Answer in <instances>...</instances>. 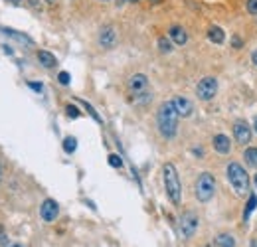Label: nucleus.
<instances>
[{"mask_svg":"<svg viewBox=\"0 0 257 247\" xmlns=\"http://www.w3.org/2000/svg\"><path fill=\"white\" fill-rule=\"evenodd\" d=\"M196 93H198V97L202 99V101L214 99V95L218 93V81H216V77H204V79H200V83L196 87Z\"/></svg>","mask_w":257,"mask_h":247,"instance_id":"nucleus-6","label":"nucleus"},{"mask_svg":"<svg viewBox=\"0 0 257 247\" xmlns=\"http://www.w3.org/2000/svg\"><path fill=\"white\" fill-rule=\"evenodd\" d=\"M232 44H234L236 48H241V40H240L238 36H234V38H232Z\"/></svg>","mask_w":257,"mask_h":247,"instance_id":"nucleus-26","label":"nucleus"},{"mask_svg":"<svg viewBox=\"0 0 257 247\" xmlns=\"http://www.w3.org/2000/svg\"><path fill=\"white\" fill-rule=\"evenodd\" d=\"M214 148L220 154H227L230 148H232V142H230V139H227L225 135H216L214 137Z\"/></svg>","mask_w":257,"mask_h":247,"instance_id":"nucleus-12","label":"nucleus"},{"mask_svg":"<svg viewBox=\"0 0 257 247\" xmlns=\"http://www.w3.org/2000/svg\"><path fill=\"white\" fill-rule=\"evenodd\" d=\"M168 34H170V38L174 40V44H178V46H184L188 42V34L184 32V28H180V26H172Z\"/></svg>","mask_w":257,"mask_h":247,"instance_id":"nucleus-13","label":"nucleus"},{"mask_svg":"<svg viewBox=\"0 0 257 247\" xmlns=\"http://www.w3.org/2000/svg\"><path fill=\"white\" fill-rule=\"evenodd\" d=\"M247 12L257 16V0H247Z\"/></svg>","mask_w":257,"mask_h":247,"instance_id":"nucleus-22","label":"nucleus"},{"mask_svg":"<svg viewBox=\"0 0 257 247\" xmlns=\"http://www.w3.org/2000/svg\"><path fill=\"white\" fill-rule=\"evenodd\" d=\"M251 61H253V64L257 66V52H253V55H251Z\"/></svg>","mask_w":257,"mask_h":247,"instance_id":"nucleus-27","label":"nucleus"},{"mask_svg":"<svg viewBox=\"0 0 257 247\" xmlns=\"http://www.w3.org/2000/svg\"><path fill=\"white\" fill-rule=\"evenodd\" d=\"M147 87H149V79H147V75H142V73H137V75H133L129 79V89H131V93H135L137 97L145 95Z\"/></svg>","mask_w":257,"mask_h":247,"instance_id":"nucleus-8","label":"nucleus"},{"mask_svg":"<svg viewBox=\"0 0 257 247\" xmlns=\"http://www.w3.org/2000/svg\"><path fill=\"white\" fill-rule=\"evenodd\" d=\"M251 247H257V239H253V241H251Z\"/></svg>","mask_w":257,"mask_h":247,"instance_id":"nucleus-29","label":"nucleus"},{"mask_svg":"<svg viewBox=\"0 0 257 247\" xmlns=\"http://www.w3.org/2000/svg\"><path fill=\"white\" fill-rule=\"evenodd\" d=\"M172 103H174V107H176V111H178V115L180 117H190L192 115V111H194V107H192V103L186 99V97H174L172 99Z\"/></svg>","mask_w":257,"mask_h":247,"instance_id":"nucleus-11","label":"nucleus"},{"mask_svg":"<svg viewBox=\"0 0 257 247\" xmlns=\"http://www.w3.org/2000/svg\"><path fill=\"white\" fill-rule=\"evenodd\" d=\"M0 180H2V166H0Z\"/></svg>","mask_w":257,"mask_h":247,"instance_id":"nucleus-31","label":"nucleus"},{"mask_svg":"<svg viewBox=\"0 0 257 247\" xmlns=\"http://www.w3.org/2000/svg\"><path fill=\"white\" fill-rule=\"evenodd\" d=\"M234 137H236V141L240 144H247L251 141V129H249L247 123H243V121L236 123V125H234Z\"/></svg>","mask_w":257,"mask_h":247,"instance_id":"nucleus-10","label":"nucleus"},{"mask_svg":"<svg viewBox=\"0 0 257 247\" xmlns=\"http://www.w3.org/2000/svg\"><path fill=\"white\" fill-rule=\"evenodd\" d=\"M99 44H101V48H107V50H111L113 46H115L117 44L115 28H113V26H103L101 32H99Z\"/></svg>","mask_w":257,"mask_h":247,"instance_id":"nucleus-9","label":"nucleus"},{"mask_svg":"<svg viewBox=\"0 0 257 247\" xmlns=\"http://www.w3.org/2000/svg\"><path fill=\"white\" fill-rule=\"evenodd\" d=\"M255 208H257V196H255V194H251V196H249V204L245 206V213H243L245 222L249 220V215H251V212H253Z\"/></svg>","mask_w":257,"mask_h":247,"instance_id":"nucleus-18","label":"nucleus"},{"mask_svg":"<svg viewBox=\"0 0 257 247\" xmlns=\"http://www.w3.org/2000/svg\"><path fill=\"white\" fill-rule=\"evenodd\" d=\"M131 2H137V0H131Z\"/></svg>","mask_w":257,"mask_h":247,"instance_id":"nucleus-34","label":"nucleus"},{"mask_svg":"<svg viewBox=\"0 0 257 247\" xmlns=\"http://www.w3.org/2000/svg\"><path fill=\"white\" fill-rule=\"evenodd\" d=\"M253 127H255V131H257V117H255V121H253Z\"/></svg>","mask_w":257,"mask_h":247,"instance_id":"nucleus-30","label":"nucleus"},{"mask_svg":"<svg viewBox=\"0 0 257 247\" xmlns=\"http://www.w3.org/2000/svg\"><path fill=\"white\" fill-rule=\"evenodd\" d=\"M58 79H60V83H62V85H68L71 77H69V73H68V71H62V73L58 75Z\"/></svg>","mask_w":257,"mask_h":247,"instance_id":"nucleus-23","label":"nucleus"},{"mask_svg":"<svg viewBox=\"0 0 257 247\" xmlns=\"http://www.w3.org/2000/svg\"><path fill=\"white\" fill-rule=\"evenodd\" d=\"M216 245H220V247H236V239L230 233H220V235H216Z\"/></svg>","mask_w":257,"mask_h":247,"instance_id":"nucleus-14","label":"nucleus"},{"mask_svg":"<svg viewBox=\"0 0 257 247\" xmlns=\"http://www.w3.org/2000/svg\"><path fill=\"white\" fill-rule=\"evenodd\" d=\"M255 186H257V174H255Z\"/></svg>","mask_w":257,"mask_h":247,"instance_id":"nucleus-33","label":"nucleus"},{"mask_svg":"<svg viewBox=\"0 0 257 247\" xmlns=\"http://www.w3.org/2000/svg\"><path fill=\"white\" fill-rule=\"evenodd\" d=\"M162 178H164V188H166V194H168L170 202H172V204H180L182 186H180V178H178L176 166L166 162L162 166Z\"/></svg>","mask_w":257,"mask_h":247,"instance_id":"nucleus-2","label":"nucleus"},{"mask_svg":"<svg viewBox=\"0 0 257 247\" xmlns=\"http://www.w3.org/2000/svg\"><path fill=\"white\" fill-rule=\"evenodd\" d=\"M208 38H210L214 44H222V42H223V32H222V28L212 26V28L208 30Z\"/></svg>","mask_w":257,"mask_h":247,"instance_id":"nucleus-16","label":"nucleus"},{"mask_svg":"<svg viewBox=\"0 0 257 247\" xmlns=\"http://www.w3.org/2000/svg\"><path fill=\"white\" fill-rule=\"evenodd\" d=\"M58 213H60V206L58 202H53V200H44L42 206H40V215H42V220L46 224H51L55 218H58Z\"/></svg>","mask_w":257,"mask_h":247,"instance_id":"nucleus-7","label":"nucleus"},{"mask_svg":"<svg viewBox=\"0 0 257 247\" xmlns=\"http://www.w3.org/2000/svg\"><path fill=\"white\" fill-rule=\"evenodd\" d=\"M178 111L174 107L172 101H164L160 107H158V113H156V123H158V131L162 137L166 139H172L176 135V129H178Z\"/></svg>","mask_w":257,"mask_h":247,"instance_id":"nucleus-1","label":"nucleus"},{"mask_svg":"<svg viewBox=\"0 0 257 247\" xmlns=\"http://www.w3.org/2000/svg\"><path fill=\"white\" fill-rule=\"evenodd\" d=\"M38 59H40V64L44 68H53L55 64H58L55 57H53V53H50V52H38Z\"/></svg>","mask_w":257,"mask_h":247,"instance_id":"nucleus-15","label":"nucleus"},{"mask_svg":"<svg viewBox=\"0 0 257 247\" xmlns=\"http://www.w3.org/2000/svg\"><path fill=\"white\" fill-rule=\"evenodd\" d=\"M75 146H77V141H75L73 137H68V139L64 141V150H66V152H73Z\"/></svg>","mask_w":257,"mask_h":247,"instance_id":"nucleus-19","label":"nucleus"},{"mask_svg":"<svg viewBox=\"0 0 257 247\" xmlns=\"http://www.w3.org/2000/svg\"><path fill=\"white\" fill-rule=\"evenodd\" d=\"M28 85H30V87H32L34 91H42V83H34V81H30Z\"/></svg>","mask_w":257,"mask_h":247,"instance_id":"nucleus-25","label":"nucleus"},{"mask_svg":"<svg viewBox=\"0 0 257 247\" xmlns=\"http://www.w3.org/2000/svg\"><path fill=\"white\" fill-rule=\"evenodd\" d=\"M227 180L232 182V188L240 196L247 194V190H249V176H247V172H245V168L241 164L232 162L230 166H227Z\"/></svg>","mask_w":257,"mask_h":247,"instance_id":"nucleus-3","label":"nucleus"},{"mask_svg":"<svg viewBox=\"0 0 257 247\" xmlns=\"http://www.w3.org/2000/svg\"><path fill=\"white\" fill-rule=\"evenodd\" d=\"M194 192H196V198L200 202H208L212 200L214 192H216V180L210 172H202L196 180V186H194Z\"/></svg>","mask_w":257,"mask_h":247,"instance_id":"nucleus-4","label":"nucleus"},{"mask_svg":"<svg viewBox=\"0 0 257 247\" xmlns=\"http://www.w3.org/2000/svg\"><path fill=\"white\" fill-rule=\"evenodd\" d=\"M10 2H14V4H18V2H20V0H10Z\"/></svg>","mask_w":257,"mask_h":247,"instance_id":"nucleus-32","label":"nucleus"},{"mask_svg":"<svg viewBox=\"0 0 257 247\" xmlns=\"http://www.w3.org/2000/svg\"><path fill=\"white\" fill-rule=\"evenodd\" d=\"M243 159H245V162H247V166H253V168H257V148H247L245 152H243Z\"/></svg>","mask_w":257,"mask_h":247,"instance_id":"nucleus-17","label":"nucleus"},{"mask_svg":"<svg viewBox=\"0 0 257 247\" xmlns=\"http://www.w3.org/2000/svg\"><path fill=\"white\" fill-rule=\"evenodd\" d=\"M68 115H69V117H79V111H77L75 107L69 105V107H68Z\"/></svg>","mask_w":257,"mask_h":247,"instance_id":"nucleus-24","label":"nucleus"},{"mask_svg":"<svg viewBox=\"0 0 257 247\" xmlns=\"http://www.w3.org/2000/svg\"><path fill=\"white\" fill-rule=\"evenodd\" d=\"M198 229V215L194 212H186L182 213V218H180V224H178V231L184 239H190Z\"/></svg>","mask_w":257,"mask_h":247,"instance_id":"nucleus-5","label":"nucleus"},{"mask_svg":"<svg viewBox=\"0 0 257 247\" xmlns=\"http://www.w3.org/2000/svg\"><path fill=\"white\" fill-rule=\"evenodd\" d=\"M109 164H111L113 168H121V166H123V160H121L119 154H109Z\"/></svg>","mask_w":257,"mask_h":247,"instance_id":"nucleus-20","label":"nucleus"},{"mask_svg":"<svg viewBox=\"0 0 257 247\" xmlns=\"http://www.w3.org/2000/svg\"><path fill=\"white\" fill-rule=\"evenodd\" d=\"M158 48H160V52H170V50H172V44H170L166 38H160L158 40Z\"/></svg>","mask_w":257,"mask_h":247,"instance_id":"nucleus-21","label":"nucleus"},{"mask_svg":"<svg viewBox=\"0 0 257 247\" xmlns=\"http://www.w3.org/2000/svg\"><path fill=\"white\" fill-rule=\"evenodd\" d=\"M6 247H22V245H20V243H8Z\"/></svg>","mask_w":257,"mask_h":247,"instance_id":"nucleus-28","label":"nucleus"}]
</instances>
